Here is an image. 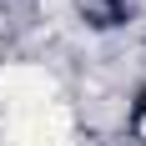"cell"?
<instances>
[{"instance_id": "7a4b0ae2", "label": "cell", "mask_w": 146, "mask_h": 146, "mask_svg": "<svg viewBox=\"0 0 146 146\" xmlns=\"http://www.w3.org/2000/svg\"><path fill=\"white\" fill-rule=\"evenodd\" d=\"M0 101L5 111H35V106H50L56 101V76L45 66H5L0 76Z\"/></svg>"}, {"instance_id": "6da1fadb", "label": "cell", "mask_w": 146, "mask_h": 146, "mask_svg": "<svg viewBox=\"0 0 146 146\" xmlns=\"http://www.w3.org/2000/svg\"><path fill=\"white\" fill-rule=\"evenodd\" d=\"M5 141L10 146H71V111L66 106H35V111H15L5 121Z\"/></svg>"}, {"instance_id": "3957f363", "label": "cell", "mask_w": 146, "mask_h": 146, "mask_svg": "<svg viewBox=\"0 0 146 146\" xmlns=\"http://www.w3.org/2000/svg\"><path fill=\"white\" fill-rule=\"evenodd\" d=\"M141 136H146V116H141Z\"/></svg>"}]
</instances>
